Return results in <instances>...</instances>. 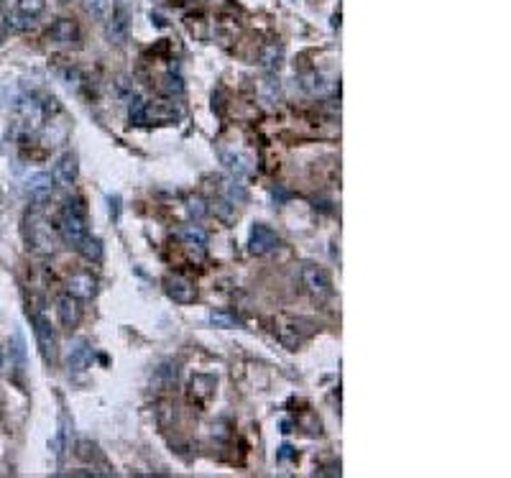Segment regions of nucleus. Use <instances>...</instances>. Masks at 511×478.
Instances as JSON below:
<instances>
[{
  "instance_id": "nucleus-21",
  "label": "nucleus",
  "mask_w": 511,
  "mask_h": 478,
  "mask_svg": "<svg viewBox=\"0 0 511 478\" xmlns=\"http://www.w3.org/2000/svg\"><path fill=\"white\" fill-rule=\"evenodd\" d=\"M82 6H85V11H88L92 18L102 20L110 11V0H82Z\"/></svg>"
},
{
  "instance_id": "nucleus-11",
  "label": "nucleus",
  "mask_w": 511,
  "mask_h": 478,
  "mask_svg": "<svg viewBox=\"0 0 511 478\" xmlns=\"http://www.w3.org/2000/svg\"><path fill=\"white\" fill-rule=\"evenodd\" d=\"M54 182L59 187H72L77 182V159L74 154H64L54 167Z\"/></svg>"
},
{
  "instance_id": "nucleus-12",
  "label": "nucleus",
  "mask_w": 511,
  "mask_h": 478,
  "mask_svg": "<svg viewBox=\"0 0 511 478\" xmlns=\"http://www.w3.org/2000/svg\"><path fill=\"white\" fill-rule=\"evenodd\" d=\"M215 394V378L212 376H195L189 381V397L195 399L197 405H205L210 397Z\"/></svg>"
},
{
  "instance_id": "nucleus-6",
  "label": "nucleus",
  "mask_w": 511,
  "mask_h": 478,
  "mask_svg": "<svg viewBox=\"0 0 511 478\" xmlns=\"http://www.w3.org/2000/svg\"><path fill=\"white\" fill-rule=\"evenodd\" d=\"M164 292L169 294V299H174V302L179 304H189L197 299V287L189 282L187 276H179V274L164 279Z\"/></svg>"
},
{
  "instance_id": "nucleus-2",
  "label": "nucleus",
  "mask_w": 511,
  "mask_h": 478,
  "mask_svg": "<svg viewBox=\"0 0 511 478\" xmlns=\"http://www.w3.org/2000/svg\"><path fill=\"white\" fill-rule=\"evenodd\" d=\"M28 317H31V325H34V333H36V343H39L41 348V356H44V361L47 364H54L56 361V333L54 328H52V323H49L47 317L41 315L39 310H28Z\"/></svg>"
},
{
  "instance_id": "nucleus-10",
  "label": "nucleus",
  "mask_w": 511,
  "mask_h": 478,
  "mask_svg": "<svg viewBox=\"0 0 511 478\" xmlns=\"http://www.w3.org/2000/svg\"><path fill=\"white\" fill-rule=\"evenodd\" d=\"M67 289L72 297H77V299H90V297H95V292H97V282H95L92 274H72L67 282Z\"/></svg>"
},
{
  "instance_id": "nucleus-3",
  "label": "nucleus",
  "mask_w": 511,
  "mask_h": 478,
  "mask_svg": "<svg viewBox=\"0 0 511 478\" xmlns=\"http://www.w3.org/2000/svg\"><path fill=\"white\" fill-rule=\"evenodd\" d=\"M279 236H276V230L269 228L266 222H256L253 228H251V236H248V249L253 256H266L271 251L279 249Z\"/></svg>"
},
{
  "instance_id": "nucleus-4",
  "label": "nucleus",
  "mask_w": 511,
  "mask_h": 478,
  "mask_svg": "<svg viewBox=\"0 0 511 478\" xmlns=\"http://www.w3.org/2000/svg\"><path fill=\"white\" fill-rule=\"evenodd\" d=\"M302 284L312 297H327L332 292L330 274L323 266H317V263H304L302 266Z\"/></svg>"
},
{
  "instance_id": "nucleus-18",
  "label": "nucleus",
  "mask_w": 511,
  "mask_h": 478,
  "mask_svg": "<svg viewBox=\"0 0 511 478\" xmlns=\"http://www.w3.org/2000/svg\"><path fill=\"white\" fill-rule=\"evenodd\" d=\"M52 182H54V179L49 174H39L28 182V192H31V197H36V200H44L47 195H52Z\"/></svg>"
},
{
  "instance_id": "nucleus-25",
  "label": "nucleus",
  "mask_w": 511,
  "mask_h": 478,
  "mask_svg": "<svg viewBox=\"0 0 511 478\" xmlns=\"http://www.w3.org/2000/svg\"><path fill=\"white\" fill-rule=\"evenodd\" d=\"M6 23H3V20H0V44H3V41H6Z\"/></svg>"
},
{
  "instance_id": "nucleus-20",
  "label": "nucleus",
  "mask_w": 511,
  "mask_h": 478,
  "mask_svg": "<svg viewBox=\"0 0 511 478\" xmlns=\"http://www.w3.org/2000/svg\"><path fill=\"white\" fill-rule=\"evenodd\" d=\"M44 8H47V0H18V3H16V11L28 16V18H36Z\"/></svg>"
},
{
  "instance_id": "nucleus-16",
  "label": "nucleus",
  "mask_w": 511,
  "mask_h": 478,
  "mask_svg": "<svg viewBox=\"0 0 511 478\" xmlns=\"http://www.w3.org/2000/svg\"><path fill=\"white\" fill-rule=\"evenodd\" d=\"M6 28H11V31H18V34H26V31H34V28H36V18H28V16L13 11V13L6 16Z\"/></svg>"
},
{
  "instance_id": "nucleus-7",
  "label": "nucleus",
  "mask_w": 511,
  "mask_h": 478,
  "mask_svg": "<svg viewBox=\"0 0 511 478\" xmlns=\"http://www.w3.org/2000/svg\"><path fill=\"white\" fill-rule=\"evenodd\" d=\"M56 317H59L61 328L74 330V328L80 325V320H82L80 299H77V297H72L69 292H67V294H61L59 299H56Z\"/></svg>"
},
{
  "instance_id": "nucleus-13",
  "label": "nucleus",
  "mask_w": 511,
  "mask_h": 478,
  "mask_svg": "<svg viewBox=\"0 0 511 478\" xmlns=\"http://www.w3.org/2000/svg\"><path fill=\"white\" fill-rule=\"evenodd\" d=\"M128 34V8L126 3H118V8L113 11V20H110L108 26V36L115 41V44H121Z\"/></svg>"
},
{
  "instance_id": "nucleus-9",
  "label": "nucleus",
  "mask_w": 511,
  "mask_h": 478,
  "mask_svg": "<svg viewBox=\"0 0 511 478\" xmlns=\"http://www.w3.org/2000/svg\"><path fill=\"white\" fill-rule=\"evenodd\" d=\"M310 335V323H289L284 325L282 330H279V340H282V345L287 350H294L299 348V345L304 343V337Z\"/></svg>"
},
{
  "instance_id": "nucleus-17",
  "label": "nucleus",
  "mask_w": 511,
  "mask_h": 478,
  "mask_svg": "<svg viewBox=\"0 0 511 478\" xmlns=\"http://www.w3.org/2000/svg\"><path fill=\"white\" fill-rule=\"evenodd\" d=\"M179 238H182L187 246H197V249H202V246L208 243V233H205L200 225H195V222H192V225H184V228L179 230Z\"/></svg>"
},
{
  "instance_id": "nucleus-1",
  "label": "nucleus",
  "mask_w": 511,
  "mask_h": 478,
  "mask_svg": "<svg viewBox=\"0 0 511 478\" xmlns=\"http://www.w3.org/2000/svg\"><path fill=\"white\" fill-rule=\"evenodd\" d=\"M59 233L69 246H74V249H80V243L90 236L88 208H85L82 200H69V203L61 208Z\"/></svg>"
},
{
  "instance_id": "nucleus-5",
  "label": "nucleus",
  "mask_w": 511,
  "mask_h": 478,
  "mask_svg": "<svg viewBox=\"0 0 511 478\" xmlns=\"http://www.w3.org/2000/svg\"><path fill=\"white\" fill-rule=\"evenodd\" d=\"M28 243L34 246L41 253H52L56 249L54 246V233H52V225L41 215H31V228H28Z\"/></svg>"
},
{
  "instance_id": "nucleus-8",
  "label": "nucleus",
  "mask_w": 511,
  "mask_h": 478,
  "mask_svg": "<svg viewBox=\"0 0 511 478\" xmlns=\"http://www.w3.org/2000/svg\"><path fill=\"white\" fill-rule=\"evenodd\" d=\"M49 39L54 41V44H59V47H72V44L80 41V28H77L74 20L59 18L54 26L49 28Z\"/></svg>"
},
{
  "instance_id": "nucleus-19",
  "label": "nucleus",
  "mask_w": 511,
  "mask_h": 478,
  "mask_svg": "<svg viewBox=\"0 0 511 478\" xmlns=\"http://www.w3.org/2000/svg\"><path fill=\"white\" fill-rule=\"evenodd\" d=\"M80 251L82 256L88 258V261H100L102 258V243L97 241V238H85V241L80 243Z\"/></svg>"
},
{
  "instance_id": "nucleus-23",
  "label": "nucleus",
  "mask_w": 511,
  "mask_h": 478,
  "mask_svg": "<svg viewBox=\"0 0 511 478\" xmlns=\"http://www.w3.org/2000/svg\"><path fill=\"white\" fill-rule=\"evenodd\" d=\"M187 213L192 217H197V220H200L202 215H208V205L202 203V200H189V203H187Z\"/></svg>"
},
{
  "instance_id": "nucleus-24",
  "label": "nucleus",
  "mask_w": 511,
  "mask_h": 478,
  "mask_svg": "<svg viewBox=\"0 0 511 478\" xmlns=\"http://www.w3.org/2000/svg\"><path fill=\"white\" fill-rule=\"evenodd\" d=\"M210 323L217 325V328H233L236 320H233L230 315H222V312H212V315H210Z\"/></svg>"
},
{
  "instance_id": "nucleus-14",
  "label": "nucleus",
  "mask_w": 511,
  "mask_h": 478,
  "mask_svg": "<svg viewBox=\"0 0 511 478\" xmlns=\"http://www.w3.org/2000/svg\"><path fill=\"white\" fill-rule=\"evenodd\" d=\"M88 364H90V345L85 343V340H80V343L69 350V358H67L69 374H72V371H85Z\"/></svg>"
},
{
  "instance_id": "nucleus-15",
  "label": "nucleus",
  "mask_w": 511,
  "mask_h": 478,
  "mask_svg": "<svg viewBox=\"0 0 511 478\" xmlns=\"http://www.w3.org/2000/svg\"><path fill=\"white\" fill-rule=\"evenodd\" d=\"M261 64L266 69H271V72H276V69L284 64V47L282 44H269V47L261 49Z\"/></svg>"
},
{
  "instance_id": "nucleus-22",
  "label": "nucleus",
  "mask_w": 511,
  "mask_h": 478,
  "mask_svg": "<svg viewBox=\"0 0 511 478\" xmlns=\"http://www.w3.org/2000/svg\"><path fill=\"white\" fill-rule=\"evenodd\" d=\"M164 90H167L169 95H182V80L176 77V74H167L164 77Z\"/></svg>"
}]
</instances>
